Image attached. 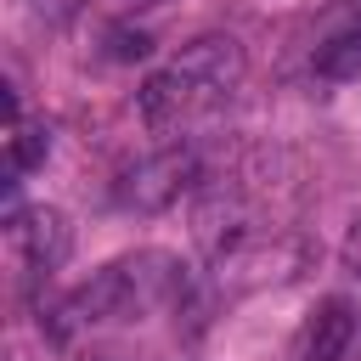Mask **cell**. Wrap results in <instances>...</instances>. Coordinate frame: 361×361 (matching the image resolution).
<instances>
[{
	"label": "cell",
	"mask_w": 361,
	"mask_h": 361,
	"mask_svg": "<svg viewBox=\"0 0 361 361\" xmlns=\"http://www.w3.org/2000/svg\"><path fill=\"white\" fill-rule=\"evenodd\" d=\"M175 259L169 254H130V259H113L102 265L73 299H68V322H118V316H141L152 310L158 299H169L175 288Z\"/></svg>",
	"instance_id": "1"
},
{
	"label": "cell",
	"mask_w": 361,
	"mask_h": 361,
	"mask_svg": "<svg viewBox=\"0 0 361 361\" xmlns=\"http://www.w3.org/2000/svg\"><path fill=\"white\" fill-rule=\"evenodd\" d=\"M192 180H197V152H192V147H164V152L141 158V164L118 180V203L135 209V214H158V209H169Z\"/></svg>",
	"instance_id": "2"
},
{
	"label": "cell",
	"mask_w": 361,
	"mask_h": 361,
	"mask_svg": "<svg viewBox=\"0 0 361 361\" xmlns=\"http://www.w3.org/2000/svg\"><path fill=\"white\" fill-rule=\"evenodd\" d=\"M209 102H220L209 85H197L192 73H180L175 62L169 68H158L147 85H141V118H147V130H180L192 113H203Z\"/></svg>",
	"instance_id": "3"
},
{
	"label": "cell",
	"mask_w": 361,
	"mask_h": 361,
	"mask_svg": "<svg viewBox=\"0 0 361 361\" xmlns=\"http://www.w3.org/2000/svg\"><path fill=\"white\" fill-rule=\"evenodd\" d=\"M175 68L192 73L197 85H209L214 96H226V90L243 79V45H237L231 34H203V39H192V45L175 56Z\"/></svg>",
	"instance_id": "4"
},
{
	"label": "cell",
	"mask_w": 361,
	"mask_h": 361,
	"mask_svg": "<svg viewBox=\"0 0 361 361\" xmlns=\"http://www.w3.org/2000/svg\"><path fill=\"white\" fill-rule=\"evenodd\" d=\"M11 237L23 243V254H28L39 271L62 265V259H68V243H73L62 209H28V214H17V220H11Z\"/></svg>",
	"instance_id": "5"
},
{
	"label": "cell",
	"mask_w": 361,
	"mask_h": 361,
	"mask_svg": "<svg viewBox=\"0 0 361 361\" xmlns=\"http://www.w3.org/2000/svg\"><path fill=\"white\" fill-rule=\"evenodd\" d=\"M355 344V310L344 299H322L305 322V361H344Z\"/></svg>",
	"instance_id": "6"
},
{
	"label": "cell",
	"mask_w": 361,
	"mask_h": 361,
	"mask_svg": "<svg viewBox=\"0 0 361 361\" xmlns=\"http://www.w3.org/2000/svg\"><path fill=\"white\" fill-rule=\"evenodd\" d=\"M316 73L344 85V79H361V28L355 34H333L322 51H316Z\"/></svg>",
	"instance_id": "7"
},
{
	"label": "cell",
	"mask_w": 361,
	"mask_h": 361,
	"mask_svg": "<svg viewBox=\"0 0 361 361\" xmlns=\"http://www.w3.org/2000/svg\"><path fill=\"white\" fill-rule=\"evenodd\" d=\"M45 158H51V130H45V124H11V141H6V164H11V175L39 169Z\"/></svg>",
	"instance_id": "8"
},
{
	"label": "cell",
	"mask_w": 361,
	"mask_h": 361,
	"mask_svg": "<svg viewBox=\"0 0 361 361\" xmlns=\"http://www.w3.org/2000/svg\"><path fill=\"white\" fill-rule=\"evenodd\" d=\"M107 51H113L118 62H141V56L152 51V34H147V28H107Z\"/></svg>",
	"instance_id": "9"
},
{
	"label": "cell",
	"mask_w": 361,
	"mask_h": 361,
	"mask_svg": "<svg viewBox=\"0 0 361 361\" xmlns=\"http://www.w3.org/2000/svg\"><path fill=\"white\" fill-rule=\"evenodd\" d=\"M124 6H158V0H124Z\"/></svg>",
	"instance_id": "10"
}]
</instances>
